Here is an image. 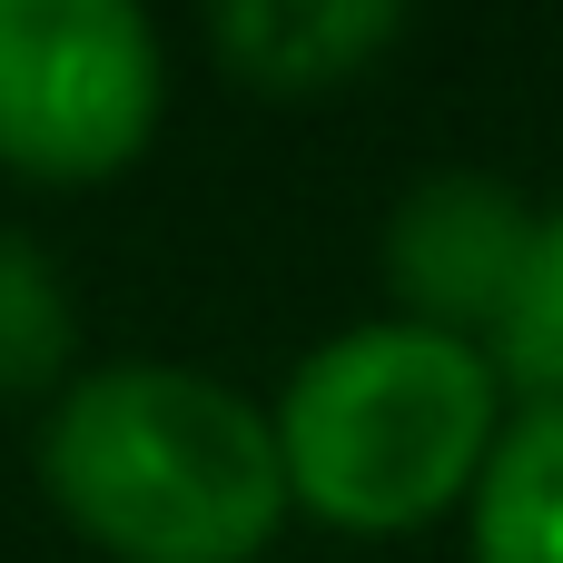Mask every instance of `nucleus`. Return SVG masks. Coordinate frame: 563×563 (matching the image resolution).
Returning <instances> with one entry per match:
<instances>
[{"label": "nucleus", "mask_w": 563, "mask_h": 563, "mask_svg": "<svg viewBox=\"0 0 563 563\" xmlns=\"http://www.w3.org/2000/svg\"><path fill=\"white\" fill-rule=\"evenodd\" d=\"M40 495L109 563H257L297 515L267 406L178 356L79 366L40 416Z\"/></svg>", "instance_id": "f257e3e1"}, {"label": "nucleus", "mask_w": 563, "mask_h": 563, "mask_svg": "<svg viewBox=\"0 0 563 563\" xmlns=\"http://www.w3.org/2000/svg\"><path fill=\"white\" fill-rule=\"evenodd\" d=\"M534 218L544 208L495 168L416 178L386 208V238H376L396 317L435 327V336H465V346H495V327H505V307L525 287V257H534Z\"/></svg>", "instance_id": "20e7f679"}, {"label": "nucleus", "mask_w": 563, "mask_h": 563, "mask_svg": "<svg viewBox=\"0 0 563 563\" xmlns=\"http://www.w3.org/2000/svg\"><path fill=\"white\" fill-rule=\"evenodd\" d=\"M267 426L297 515L327 534H416L475 495L505 435V376L465 336L366 317L287 366Z\"/></svg>", "instance_id": "f03ea898"}, {"label": "nucleus", "mask_w": 563, "mask_h": 563, "mask_svg": "<svg viewBox=\"0 0 563 563\" xmlns=\"http://www.w3.org/2000/svg\"><path fill=\"white\" fill-rule=\"evenodd\" d=\"M475 563H563V406H515L475 495H465Z\"/></svg>", "instance_id": "423d86ee"}, {"label": "nucleus", "mask_w": 563, "mask_h": 563, "mask_svg": "<svg viewBox=\"0 0 563 563\" xmlns=\"http://www.w3.org/2000/svg\"><path fill=\"white\" fill-rule=\"evenodd\" d=\"M168 119V49L139 0H0V168L30 188H99L148 158Z\"/></svg>", "instance_id": "7ed1b4c3"}, {"label": "nucleus", "mask_w": 563, "mask_h": 563, "mask_svg": "<svg viewBox=\"0 0 563 563\" xmlns=\"http://www.w3.org/2000/svg\"><path fill=\"white\" fill-rule=\"evenodd\" d=\"M406 40L396 0H218L208 10V49L238 89L267 99H317L346 89L366 59H386Z\"/></svg>", "instance_id": "39448f33"}, {"label": "nucleus", "mask_w": 563, "mask_h": 563, "mask_svg": "<svg viewBox=\"0 0 563 563\" xmlns=\"http://www.w3.org/2000/svg\"><path fill=\"white\" fill-rule=\"evenodd\" d=\"M79 376V297L40 238L0 218V406H49Z\"/></svg>", "instance_id": "0eeeda50"}, {"label": "nucleus", "mask_w": 563, "mask_h": 563, "mask_svg": "<svg viewBox=\"0 0 563 563\" xmlns=\"http://www.w3.org/2000/svg\"><path fill=\"white\" fill-rule=\"evenodd\" d=\"M485 356H495L505 396H525V406H563V208L534 218L525 287H515V307H505V327H495Z\"/></svg>", "instance_id": "6e6552de"}]
</instances>
